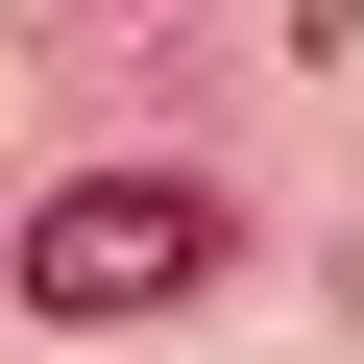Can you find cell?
Instances as JSON below:
<instances>
[{"label":"cell","mask_w":364,"mask_h":364,"mask_svg":"<svg viewBox=\"0 0 364 364\" xmlns=\"http://www.w3.org/2000/svg\"><path fill=\"white\" fill-rule=\"evenodd\" d=\"M25 291H49V316H170V291H219V195H195V170H73V195L25 219Z\"/></svg>","instance_id":"6da1fadb"}]
</instances>
